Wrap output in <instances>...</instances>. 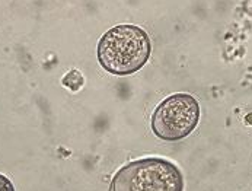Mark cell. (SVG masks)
<instances>
[{
    "mask_svg": "<svg viewBox=\"0 0 252 191\" xmlns=\"http://www.w3.org/2000/svg\"><path fill=\"white\" fill-rule=\"evenodd\" d=\"M109 191H184V177L168 159L144 158L124 165L114 175Z\"/></svg>",
    "mask_w": 252,
    "mask_h": 191,
    "instance_id": "cell-2",
    "label": "cell"
},
{
    "mask_svg": "<svg viewBox=\"0 0 252 191\" xmlns=\"http://www.w3.org/2000/svg\"><path fill=\"white\" fill-rule=\"evenodd\" d=\"M200 105L188 94H175L162 101L152 115L153 133L166 142L187 137L198 124Z\"/></svg>",
    "mask_w": 252,
    "mask_h": 191,
    "instance_id": "cell-3",
    "label": "cell"
},
{
    "mask_svg": "<svg viewBox=\"0 0 252 191\" xmlns=\"http://www.w3.org/2000/svg\"><path fill=\"white\" fill-rule=\"evenodd\" d=\"M150 56V39L142 28L118 25L104 34L98 44L101 66L112 75L124 76L140 70Z\"/></svg>",
    "mask_w": 252,
    "mask_h": 191,
    "instance_id": "cell-1",
    "label": "cell"
},
{
    "mask_svg": "<svg viewBox=\"0 0 252 191\" xmlns=\"http://www.w3.org/2000/svg\"><path fill=\"white\" fill-rule=\"evenodd\" d=\"M63 83H64L67 88H72L73 91H76V89H79V88L82 86L83 79H82V76H80L76 70H72L70 73H67V75L64 76Z\"/></svg>",
    "mask_w": 252,
    "mask_h": 191,
    "instance_id": "cell-4",
    "label": "cell"
},
{
    "mask_svg": "<svg viewBox=\"0 0 252 191\" xmlns=\"http://www.w3.org/2000/svg\"><path fill=\"white\" fill-rule=\"evenodd\" d=\"M0 191H15L12 183L4 175H0Z\"/></svg>",
    "mask_w": 252,
    "mask_h": 191,
    "instance_id": "cell-5",
    "label": "cell"
}]
</instances>
